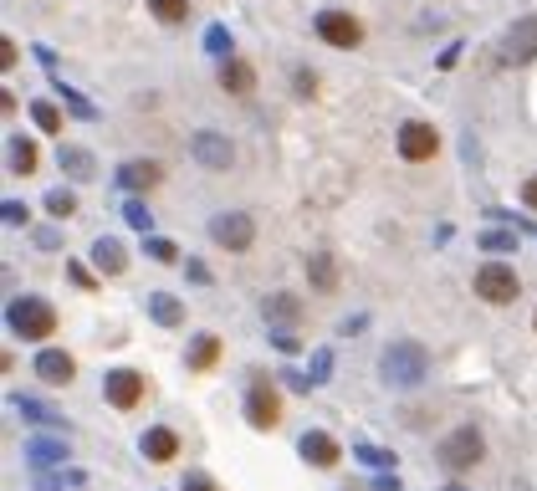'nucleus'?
Listing matches in <instances>:
<instances>
[{"instance_id": "1", "label": "nucleus", "mask_w": 537, "mask_h": 491, "mask_svg": "<svg viewBox=\"0 0 537 491\" xmlns=\"http://www.w3.org/2000/svg\"><path fill=\"white\" fill-rule=\"evenodd\" d=\"M425 374H430V359H425L420 343H389L384 348V364H379V379L384 384L415 389V384H425Z\"/></svg>"}, {"instance_id": "2", "label": "nucleus", "mask_w": 537, "mask_h": 491, "mask_svg": "<svg viewBox=\"0 0 537 491\" xmlns=\"http://www.w3.org/2000/svg\"><path fill=\"white\" fill-rule=\"evenodd\" d=\"M6 318H11V333H21L26 343H41V338L57 333V307L41 302V297H16L6 307Z\"/></svg>"}, {"instance_id": "3", "label": "nucleus", "mask_w": 537, "mask_h": 491, "mask_svg": "<svg viewBox=\"0 0 537 491\" xmlns=\"http://www.w3.org/2000/svg\"><path fill=\"white\" fill-rule=\"evenodd\" d=\"M481 456H486V440H481V430L476 425H461V430H451L440 445H435V461L451 471V476H461V471H471V466H481Z\"/></svg>"}, {"instance_id": "4", "label": "nucleus", "mask_w": 537, "mask_h": 491, "mask_svg": "<svg viewBox=\"0 0 537 491\" xmlns=\"http://www.w3.org/2000/svg\"><path fill=\"white\" fill-rule=\"evenodd\" d=\"M517 292H522V277L512 272L507 261H486L481 272H476V297H481V302H491V307L517 302Z\"/></svg>"}, {"instance_id": "5", "label": "nucleus", "mask_w": 537, "mask_h": 491, "mask_svg": "<svg viewBox=\"0 0 537 491\" xmlns=\"http://www.w3.org/2000/svg\"><path fill=\"white\" fill-rule=\"evenodd\" d=\"M210 241H215L220 251H251V241H256L251 215H241V210L215 215V220H210Z\"/></svg>"}, {"instance_id": "6", "label": "nucleus", "mask_w": 537, "mask_h": 491, "mask_svg": "<svg viewBox=\"0 0 537 491\" xmlns=\"http://www.w3.org/2000/svg\"><path fill=\"white\" fill-rule=\"evenodd\" d=\"M103 394H108L113 410H133V405L149 394V384H144L139 369H108V374H103Z\"/></svg>"}, {"instance_id": "7", "label": "nucleus", "mask_w": 537, "mask_h": 491, "mask_svg": "<svg viewBox=\"0 0 537 491\" xmlns=\"http://www.w3.org/2000/svg\"><path fill=\"white\" fill-rule=\"evenodd\" d=\"M246 420H251L256 430H277V425H282V394L266 384V379H256L251 394H246Z\"/></svg>"}, {"instance_id": "8", "label": "nucleus", "mask_w": 537, "mask_h": 491, "mask_svg": "<svg viewBox=\"0 0 537 491\" xmlns=\"http://www.w3.org/2000/svg\"><path fill=\"white\" fill-rule=\"evenodd\" d=\"M435 149H440V133L430 123L410 118L405 128H399V159L405 164H425V159H435Z\"/></svg>"}, {"instance_id": "9", "label": "nucleus", "mask_w": 537, "mask_h": 491, "mask_svg": "<svg viewBox=\"0 0 537 491\" xmlns=\"http://www.w3.org/2000/svg\"><path fill=\"white\" fill-rule=\"evenodd\" d=\"M318 36L328 41V47H338V52H353L358 41H364V26H358L348 11H323L318 16Z\"/></svg>"}, {"instance_id": "10", "label": "nucleus", "mask_w": 537, "mask_h": 491, "mask_svg": "<svg viewBox=\"0 0 537 491\" xmlns=\"http://www.w3.org/2000/svg\"><path fill=\"white\" fill-rule=\"evenodd\" d=\"M537 57V16H522L502 36V62H532Z\"/></svg>"}, {"instance_id": "11", "label": "nucleus", "mask_w": 537, "mask_h": 491, "mask_svg": "<svg viewBox=\"0 0 537 491\" xmlns=\"http://www.w3.org/2000/svg\"><path fill=\"white\" fill-rule=\"evenodd\" d=\"M36 379L52 384V389H67L77 379V359H72V353H62V348H41L36 353Z\"/></svg>"}, {"instance_id": "12", "label": "nucleus", "mask_w": 537, "mask_h": 491, "mask_svg": "<svg viewBox=\"0 0 537 491\" xmlns=\"http://www.w3.org/2000/svg\"><path fill=\"white\" fill-rule=\"evenodd\" d=\"M302 461L318 466V471H333V466L343 461V445H338L328 430H307V435H302Z\"/></svg>"}, {"instance_id": "13", "label": "nucleus", "mask_w": 537, "mask_h": 491, "mask_svg": "<svg viewBox=\"0 0 537 491\" xmlns=\"http://www.w3.org/2000/svg\"><path fill=\"white\" fill-rule=\"evenodd\" d=\"M190 154H195L205 169H231V159H236L231 139H220V133H195V139H190Z\"/></svg>"}, {"instance_id": "14", "label": "nucleus", "mask_w": 537, "mask_h": 491, "mask_svg": "<svg viewBox=\"0 0 537 491\" xmlns=\"http://www.w3.org/2000/svg\"><path fill=\"white\" fill-rule=\"evenodd\" d=\"M139 451H144V461L169 466V461L179 456V435H174L169 425H154V430H144V435H139Z\"/></svg>"}, {"instance_id": "15", "label": "nucleus", "mask_w": 537, "mask_h": 491, "mask_svg": "<svg viewBox=\"0 0 537 491\" xmlns=\"http://www.w3.org/2000/svg\"><path fill=\"white\" fill-rule=\"evenodd\" d=\"M261 312H266V323H272V328H297V323H302V297L272 292V297L261 302Z\"/></svg>"}, {"instance_id": "16", "label": "nucleus", "mask_w": 537, "mask_h": 491, "mask_svg": "<svg viewBox=\"0 0 537 491\" xmlns=\"http://www.w3.org/2000/svg\"><path fill=\"white\" fill-rule=\"evenodd\" d=\"M159 180H164V169H159L154 159H133V164H123V169H118V185H123V190H133V195L154 190Z\"/></svg>"}, {"instance_id": "17", "label": "nucleus", "mask_w": 537, "mask_h": 491, "mask_svg": "<svg viewBox=\"0 0 537 491\" xmlns=\"http://www.w3.org/2000/svg\"><path fill=\"white\" fill-rule=\"evenodd\" d=\"M220 87H226L231 98H246L256 87V67L246 57H226V62H220Z\"/></svg>"}, {"instance_id": "18", "label": "nucleus", "mask_w": 537, "mask_h": 491, "mask_svg": "<svg viewBox=\"0 0 537 491\" xmlns=\"http://www.w3.org/2000/svg\"><path fill=\"white\" fill-rule=\"evenodd\" d=\"M307 277H312V287H318V292H338V261L328 251H312L307 256Z\"/></svg>"}, {"instance_id": "19", "label": "nucleus", "mask_w": 537, "mask_h": 491, "mask_svg": "<svg viewBox=\"0 0 537 491\" xmlns=\"http://www.w3.org/2000/svg\"><path fill=\"white\" fill-rule=\"evenodd\" d=\"M215 359H220V338L215 333H200L190 348H185V364L195 369V374H205V369H215Z\"/></svg>"}, {"instance_id": "20", "label": "nucleus", "mask_w": 537, "mask_h": 491, "mask_svg": "<svg viewBox=\"0 0 537 491\" xmlns=\"http://www.w3.org/2000/svg\"><path fill=\"white\" fill-rule=\"evenodd\" d=\"M93 261H98V272L103 277H123V266H128V251L113 241V236H103L98 246H93Z\"/></svg>"}, {"instance_id": "21", "label": "nucleus", "mask_w": 537, "mask_h": 491, "mask_svg": "<svg viewBox=\"0 0 537 491\" xmlns=\"http://www.w3.org/2000/svg\"><path fill=\"white\" fill-rule=\"evenodd\" d=\"M67 456V440H52V435H36L31 445H26V461L31 466H52V461H62Z\"/></svg>"}, {"instance_id": "22", "label": "nucleus", "mask_w": 537, "mask_h": 491, "mask_svg": "<svg viewBox=\"0 0 537 491\" xmlns=\"http://www.w3.org/2000/svg\"><path fill=\"white\" fill-rule=\"evenodd\" d=\"M149 318H154L159 328H174L179 318H185V307H179L169 292H154V297H149Z\"/></svg>"}, {"instance_id": "23", "label": "nucleus", "mask_w": 537, "mask_h": 491, "mask_svg": "<svg viewBox=\"0 0 537 491\" xmlns=\"http://www.w3.org/2000/svg\"><path fill=\"white\" fill-rule=\"evenodd\" d=\"M149 11L164 26H179V21H190V0H149Z\"/></svg>"}, {"instance_id": "24", "label": "nucleus", "mask_w": 537, "mask_h": 491, "mask_svg": "<svg viewBox=\"0 0 537 491\" xmlns=\"http://www.w3.org/2000/svg\"><path fill=\"white\" fill-rule=\"evenodd\" d=\"M16 410H21L26 420H41V425H62V415H57L52 405H41V399H26V394H16Z\"/></svg>"}, {"instance_id": "25", "label": "nucleus", "mask_w": 537, "mask_h": 491, "mask_svg": "<svg viewBox=\"0 0 537 491\" xmlns=\"http://www.w3.org/2000/svg\"><path fill=\"white\" fill-rule=\"evenodd\" d=\"M36 169V144L31 139H11V174H31Z\"/></svg>"}, {"instance_id": "26", "label": "nucleus", "mask_w": 537, "mask_h": 491, "mask_svg": "<svg viewBox=\"0 0 537 491\" xmlns=\"http://www.w3.org/2000/svg\"><path fill=\"white\" fill-rule=\"evenodd\" d=\"M62 169L72 174V180H93V159H87V149H62Z\"/></svg>"}, {"instance_id": "27", "label": "nucleus", "mask_w": 537, "mask_h": 491, "mask_svg": "<svg viewBox=\"0 0 537 491\" xmlns=\"http://www.w3.org/2000/svg\"><path fill=\"white\" fill-rule=\"evenodd\" d=\"M31 118H36L41 133H62V113H57V103H31Z\"/></svg>"}, {"instance_id": "28", "label": "nucleus", "mask_w": 537, "mask_h": 491, "mask_svg": "<svg viewBox=\"0 0 537 491\" xmlns=\"http://www.w3.org/2000/svg\"><path fill=\"white\" fill-rule=\"evenodd\" d=\"M353 456L369 461V466H389V471H394V456H389V451H374V445H353Z\"/></svg>"}, {"instance_id": "29", "label": "nucleus", "mask_w": 537, "mask_h": 491, "mask_svg": "<svg viewBox=\"0 0 537 491\" xmlns=\"http://www.w3.org/2000/svg\"><path fill=\"white\" fill-rule=\"evenodd\" d=\"M128 226H133V231H144V236H149V226H154V215H149V210H144L139 200H128Z\"/></svg>"}, {"instance_id": "30", "label": "nucleus", "mask_w": 537, "mask_h": 491, "mask_svg": "<svg viewBox=\"0 0 537 491\" xmlns=\"http://www.w3.org/2000/svg\"><path fill=\"white\" fill-rule=\"evenodd\" d=\"M481 246H486V251H512V246H517V236H512V231H486V236H481Z\"/></svg>"}, {"instance_id": "31", "label": "nucleus", "mask_w": 537, "mask_h": 491, "mask_svg": "<svg viewBox=\"0 0 537 491\" xmlns=\"http://www.w3.org/2000/svg\"><path fill=\"white\" fill-rule=\"evenodd\" d=\"M67 277H72V282H77L82 292H93V287H98V277H93V272H87V266H82V261H67Z\"/></svg>"}, {"instance_id": "32", "label": "nucleus", "mask_w": 537, "mask_h": 491, "mask_svg": "<svg viewBox=\"0 0 537 491\" xmlns=\"http://www.w3.org/2000/svg\"><path fill=\"white\" fill-rule=\"evenodd\" d=\"M47 210H52V215H72V210H77V200H72L67 190H52V195H47Z\"/></svg>"}, {"instance_id": "33", "label": "nucleus", "mask_w": 537, "mask_h": 491, "mask_svg": "<svg viewBox=\"0 0 537 491\" xmlns=\"http://www.w3.org/2000/svg\"><path fill=\"white\" fill-rule=\"evenodd\" d=\"M144 251H149L154 261H174V256H179V251H174L169 241H149V236H144Z\"/></svg>"}, {"instance_id": "34", "label": "nucleus", "mask_w": 537, "mask_h": 491, "mask_svg": "<svg viewBox=\"0 0 537 491\" xmlns=\"http://www.w3.org/2000/svg\"><path fill=\"white\" fill-rule=\"evenodd\" d=\"M297 93H302V98H312V93H318V77H312L307 67H297Z\"/></svg>"}, {"instance_id": "35", "label": "nucleus", "mask_w": 537, "mask_h": 491, "mask_svg": "<svg viewBox=\"0 0 537 491\" xmlns=\"http://www.w3.org/2000/svg\"><path fill=\"white\" fill-rule=\"evenodd\" d=\"M190 282H200V287H210V282H215L205 261H190Z\"/></svg>"}, {"instance_id": "36", "label": "nucleus", "mask_w": 537, "mask_h": 491, "mask_svg": "<svg viewBox=\"0 0 537 491\" xmlns=\"http://www.w3.org/2000/svg\"><path fill=\"white\" fill-rule=\"evenodd\" d=\"M185 491H215V481H210V476H200V471H195V476H185Z\"/></svg>"}, {"instance_id": "37", "label": "nucleus", "mask_w": 537, "mask_h": 491, "mask_svg": "<svg viewBox=\"0 0 537 491\" xmlns=\"http://www.w3.org/2000/svg\"><path fill=\"white\" fill-rule=\"evenodd\" d=\"M0 67H6V72L16 67V41H0Z\"/></svg>"}, {"instance_id": "38", "label": "nucleus", "mask_w": 537, "mask_h": 491, "mask_svg": "<svg viewBox=\"0 0 537 491\" xmlns=\"http://www.w3.org/2000/svg\"><path fill=\"white\" fill-rule=\"evenodd\" d=\"M522 200H527V210H537V174H532V180L522 185Z\"/></svg>"}, {"instance_id": "39", "label": "nucleus", "mask_w": 537, "mask_h": 491, "mask_svg": "<svg viewBox=\"0 0 537 491\" xmlns=\"http://www.w3.org/2000/svg\"><path fill=\"white\" fill-rule=\"evenodd\" d=\"M374 491H399V476H394V471H384V476L374 481Z\"/></svg>"}, {"instance_id": "40", "label": "nucleus", "mask_w": 537, "mask_h": 491, "mask_svg": "<svg viewBox=\"0 0 537 491\" xmlns=\"http://www.w3.org/2000/svg\"><path fill=\"white\" fill-rule=\"evenodd\" d=\"M445 491H466V486H445Z\"/></svg>"}]
</instances>
